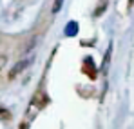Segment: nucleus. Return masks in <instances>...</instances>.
Returning a JSON list of instances; mask_svg holds the SVG:
<instances>
[{
	"label": "nucleus",
	"mask_w": 134,
	"mask_h": 129,
	"mask_svg": "<svg viewBox=\"0 0 134 129\" xmlns=\"http://www.w3.org/2000/svg\"><path fill=\"white\" fill-rule=\"evenodd\" d=\"M78 29H80V27H78V22L71 20L65 25V31H64V33H65V37H76V35H78Z\"/></svg>",
	"instance_id": "nucleus-3"
},
{
	"label": "nucleus",
	"mask_w": 134,
	"mask_h": 129,
	"mask_svg": "<svg viewBox=\"0 0 134 129\" xmlns=\"http://www.w3.org/2000/svg\"><path fill=\"white\" fill-rule=\"evenodd\" d=\"M102 11H105V4H103V6H100V9H96V13H94V15H96V17H100V15H102Z\"/></svg>",
	"instance_id": "nucleus-6"
},
{
	"label": "nucleus",
	"mask_w": 134,
	"mask_h": 129,
	"mask_svg": "<svg viewBox=\"0 0 134 129\" xmlns=\"http://www.w3.org/2000/svg\"><path fill=\"white\" fill-rule=\"evenodd\" d=\"M111 55H112V44H109V47H107V51H105V58H103V64H102V71H103V73H107V69H109Z\"/></svg>",
	"instance_id": "nucleus-4"
},
{
	"label": "nucleus",
	"mask_w": 134,
	"mask_h": 129,
	"mask_svg": "<svg viewBox=\"0 0 134 129\" xmlns=\"http://www.w3.org/2000/svg\"><path fill=\"white\" fill-rule=\"evenodd\" d=\"M83 65H85L83 71L91 76V80H94V78H96V69H94V62H92V58H91V56H85V58H83Z\"/></svg>",
	"instance_id": "nucleus-1"
},
{
	"label": "nucleus",
	"mask_w": 134,
	"mask_h": 129,
	"mask_svg": "<svg viewBox=\"0 0 134 129\" xmlns=\"http://www.w3.org/2000/svg\"><path fill=\"white\" fill-rule=\"evenodd\" d=\"M62 2L64 0H54V6H53V13H58L60 7H62Z\"/></svg>",
	"instance_id": "nucleus-5"
},
{
	"label": "nucleus",
	"mask_w": 134,
	"mask_h": 129,
	"mask_svg": "<svg viewBox=\"0 0 134 129\" xmlns=\"http://www.w3.org/2000/svg\"><path fill=\"white\" fill-rule=\"evenodd\" d=\"M29 64H31V60H22V62H18V64H16L13 69H11V71H9V78L13 80V78H15L18 73H22V71H24V69H25Z\"/></svg>",
	"instance_id": "nucleus-2"
},
{
	"label": "nucleus",
	"mask_w": 134,
	"mask_h": 129,
	"mask_svg": "<svg viewBox=\"0 0 134 129\" xmlns=\"http://www.w3.org/2000/svg\"><path fill=\"white\" fill-rule=\"evenodd\" d=\"M132 4H134V0H129V7H132Z\"/></svg>",
	"instance_id": "nucleus-7"
}]
</instances>
